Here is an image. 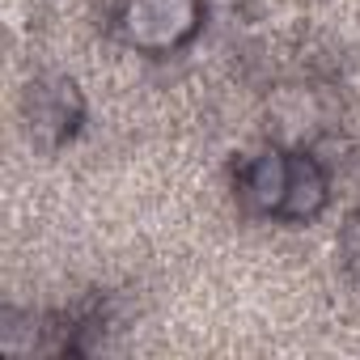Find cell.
Segmentation results:
<instances>
[{
    "instance_id": "obj_1",
    "label": "cell",
    "mask_w": 360,
    "mask_h": 360,
    "mask_svg": "<svg viewBox=\"0 0 360 360\" xmlns=\"http://www.w3.org/2000/svg\"><path fill=\"white\" fill-rule=\"evenodd\" d=\"M200 22V0H127L123 39L144 51L178 47Z\"/></svg>"
},
{
    "instance_id": "obj_2",
    "label": "cell",
    "mask_w": 360,
    "mask_h": 360,
    "mask_svg": "<svg viewBox=\"0 0 360 360\" xmlns=\"http://www.w3.org/2000/svg\"><path fill=\"white\" fill-rule=\"evenodd\" d=\"M81 115V102H77V85L72 81H39L30 85V127L34 136L43 140H64L72 131Z\"/></svg>"
},
{
    "instance_id": "obj_3",
    "label": "cell",
    "mask_w": 360,
    "mask_h": 360,
    "mask_svg": "<svg viewBox=\"0 0 360 360\" xmlns=\"http://www.w3.org/2000/svg\"><path fill=\"white\" fill-rule=\"evenodd\" d=\"M288 178H292V161H284L280 153H263L259 161H250V169L242 178V191L259 212H284Z\"/></svg>"
},
{
    "instance_id": "obj_4",
    "label": "cell",
    "mask_w": 360,
    "mask_h": 360,
    "mask_svg": "<svg viewBox=\"0 0 360 360\" xmlns=\"http://www.w3.org/2000/svg\"><path fill=\"white\" fill-rule=\"evenodd\" d=\"M326 200V183L314 161L297 157L292 161V178H288V195H284V212L288 217H314Z\"/></svg>"
},
{
    "instance_id": "obj_5",
    "label": "cell",
    "mask_w": 360,
    "mask_h": 360,
    "mask_svg": "<svg viewBox=\"0 0 360 360\" xmlns=\"http://www.w3.org/2000/svg\"><path fill=\"white\" fill-rule=\"evenodd\" d=\"M5 18H9V30H22L26 26V5L22 0H5Z\"/></svg>"
},
{
    "instance_id": "obj_6",
    "label": "cell",
    "mask_w": 360,
    "mask_h": 360,
    "mask_svg": "<svg viewBox=\"0 0 360 360\" xmlns=\"http://www.w3.org/2000/svg\"><path fill=\"white\" fill-rule=\"evenodd\" d=\"M352 238H356V242H360V217H356V221H352Z\"/></svg>"
}]
</instances>
